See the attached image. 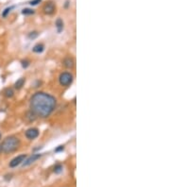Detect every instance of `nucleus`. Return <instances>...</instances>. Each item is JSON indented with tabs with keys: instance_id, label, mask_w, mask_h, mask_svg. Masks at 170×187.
Wrapping results in <instances>:
<instances>
[{
	"instance_id": "nucleus-1",
	"label": "nucleus",
	"mask_w": 170,
	"mask_h": 187,
	"mask_svg": "<svg viewBox=\"0 0 170 187\" xmlns=\"http://www.w3.org/2000/svg\"><path fill=\"white\" fill-rule=\"evenodd\" d=\"M57 106V100L52 95L45 92H37L31 96L29 101L30 111L35 116L46 118Z\"/></svg>"
},
{
	"instance_id": "nucleus-2",
	"label": "nucleus",
	"mask_w": 170,
	"mask_h": 187,
	"mask_svg": "<svg viewBox=\"0 0 170 187\" xmlns=\"http://www.w3.org/2000/svg\"><path fill=\"white\" fill-rule=\"evenodd\" d=\"M21 145V140L15 135H10L6 137L1 144L2 152L9 154L16 151Z\"/></svg>"
},
{
	"instance_id": "nucleus-3",
	"label": "nucleus",
	"mask_w": 170,
	"mask_h": 187,
	"mask_svg": "<svg viewBox=\"0 0 170 187\" xmlns=\"http://www.w3.org/2000/svg\"><path fill=\"white\" fill-rule=\"evenodd\" d=\"M74 77L70 72H63L59 76V83L63 87H68L72 84Z\"/></svg>"
},
{
	"instance_id": "nucleus-4",
	"label": "nucleus",
	"mask_w": 170,
	"mask_h": 187,
	"mask_svg": "<svg viewBox=\"0 0 170 187\" xmlns=\"http://www.w3.org/2000/svg\"><path fill=\"white\" fill-rule=\"evenodd\" d=\"M26 154H21V155H19V156H17V157L13 158V160L10 162V163H9L10 167V168L17 167L18 166H20V164L25 161V159H26Z\"/></svg>"
},
{
	"instance_id": "nucleus-5",
	"label": "nucleus",
	"mask_w": 170,
	"mask_h": 187,
	"mask_svg": "<svg viewBox=\"0 0 170 187\" xmlns=\"http://www.w3.org/2000/svg\"><path fill=\"white\" fill-rule=\"evenodd\" d=\"M40 134V131L37 128H29V130H26L25 136L26 137V139L29 140H34L36 139Z\"/></svg>"
},
{
	"instance_id": "nucleus-6",
	"label": "nucleus",
	"mask_w": 170,
	"mask_h": 187,
	"mask_svg": "<svg viewBox=\"0 0 170 187\" xmlns=\"http://www.w3.org/2000/svg\"><path fill=\"white\" fill-rule=\"evenodd\" d=\"M42 157V154L41 153H36V154H32V155L29 158H26L25 161L22 163V164H23V166H30V164L34 163L37 160H39V159Z\"/></svg>"
},
{
	"instance_id": "nucleus-7",
	"label": "nucleus",
	"mask_w": 170,
	"mask_h": 187,
	"mask_svg": "<svg viewBox=\"0 0 170 187\" xmlns=\"http://www.w3.org/2000/svg\"><path fill=\"white\" fill-rule=\"evenodd\" d=\"M43 13L46 14H48V15H51L53 14L55 12H56V5H55L53 2H47L45 6L43 8Z\"/></svg>"
},
{
	"instance_id": "nucleus-8",
	"label": "nucleus",
	"mask_w": 170,
	"mask_h": 187,
	"mask_svg": "<svg viewBox=\"0 0 170 187\" xmlns=\"http://www.w3.org/2000/svg\"><path fill=\"white\" fill-rule=\"evenodd\" d=\"M63 65L66 68H73L74 67V65H75V60L72 59V58H70V57H67V58H65L63 60Z\"/></svg>"
},
{
	"instance_id": "nucleus-9",
	"label": "nucleus",
	"mask_w": 170,
	"mask_h": 187,
	"mask_svg": "<svg viewBox=\"0 0 170 187\" xmlns=\"http://www.w3.org/2000/svg\"><path fill=\"white\" fill-rule=\"evenodd\" d=\"M3 96L6 97V98H12L13 96H14V91L13 88H6V89H4L3 91Z\"/></svg>"
},
{
	"instance_id": "nucleus-10",
	"label": "nucleus",
	"mask_w": 170,
	"mask_h": 187,
	"mask_svg": "<svg viewBox=\"0 0 170 187\" xmlns=\"http://www.w3.org/2000/svg\"><path fill=\"white\" fill-rule=\"evenodd\" d=\"M25 82H26V80L24 78H20L19 80H17L15 81V83H14V88L15 89H17V90H20L23 88V86L25 85Z\"/></svg>"
},
{
	"instance_id": "nucleus-11",
	"label": "nucleus",
	"mask_w": 170,
	"mask_h": 187,
	"mask_svg": "<svg viewBox=\"0 0 170 187\" xmlns=\"http://www.w3.org/2000/svg\"><path fill=\"white\" fill-rule=\"evenodd\" d=\"M55 26H56L58 32H62L63 29V21L61 18H58L56 22H55Z\"/></svg>"
},
{
	"instance_id": "nucleus-12",
	"label": "nucleus",
	"mask_w": 170,
	"mask_h": 187,
	"mask_svg": "<svg viewBox=\"0 0 170 187\" xmlns=\"http://www.w3.org/2000/svg\"><path fill=\"white\" fill-rule=\"evenodd\" d=\"M32 50H33V52H35V53H42L43 50H45V46H43V43H37V45H35L33 46Z\"/></svg>"
},
{
	"instance_id": "nucleus-13",
	"label": "nucleus",
	"mask_w": 170,
	"mask_h": 187,
	"mask_svg": "<svg viewBox=\"0 0 170 187\" xmlns=\"http://www.w3.org/2000/svg\"><path fill=\"white\" fill-rule=\"evenodd\" d=\"M15 8V6H10V7H8V8H6L5 9L3 12H2V17L3 18H6L7 16L12 13V10H13Z\"/></svg>"
},
{
	"instance_id": "nucleus-14",
	"label": "nucleus",
	"mask_w": 170,
	"mask_h": 187,
	"mask_svg": "<svg viewBox=\"0 0 170 187\" xmlns=\"http://www.w3.org/2000/svg\"><path fill=\"white\" fill-rule=\"evenodd\" d=\"M22 13L24 15H32L35 13V10L32 9H24L22 10Z\"/></svg>"
},
{
	"instance_id": "nucleus-15",
	"label": "nucleus",
	"mask_w": 170,
	"mask_h": 187,
	"mask_svg": "<svg viewBox=\"0 0 170 187\" xmlns=\"http://www.w3.org/2000/svg\"><path fill=\"white\" fill-rule=\"evenodd\" d=\"M63 166L62 164H56V166H54V172L56 174H60L61 172H63Z\"/></svg>"
},
{
	"instance_id": "nucleus-16",
	"label": "nucleus",
	"mask_w": 170,
	"mask_h": 187,
	"mask_svg": "<svg viewBox=\"0 0 170 187\" xmlns=\"http://www.w3.org/2000/svg\"><path fill=\"white\" fill-rule=\"evenodd\" d=\"M38 32L37 31H33V32H30V33L29 34V39H35V38L38 37Z\"/></svg>"
},
{
	"instance_id": "nucleus-17",
	"label": "nucleus",
	"mask_w": 170,
	"mask_h": 187,
	"mask_svg": "<svg viewBox=\"0 0 170 187\" xmlns=\"http://www.w3.org/2000/svg\"><path fill=\"white\" fill-rule=\"evenodd\" d=\"M21 63H22V66H23L24 68H26L29 65V63H30V62L29 60H23Z\"/></svg>"
},
{
	"instance_id": "nucleus-18",
	"label": "nucleus",
	"mask_w": 170,
	"mask_h": 187,
	"mask_svg": "<svg viewBox=\"0 0 170 187\" xmlns=\"http://www.w3.org/2000/svg\"><path fill=\"white\" fill-rule=\"evenodd\" d=\"M41 2H42V0H31V1L29 2V4L31 5V6H36V5H38Z\"/></svg>"
},
{
	"instance_id": "nucleus-19",
	"label": "nucleus",
	"mask_w": 170,
	"mask_h": 187,
	"mask_svg": "<svg viewBox=\"0 0 170 187\" xmlns=\"http://www.w3.org/2000/svg\"><path fill=\"white\" fill-rule=\"evenodd\" d=\"M64 149V147L63 146H59L56 149H55V152H60V151H63Z\"/></svg>"
},
{
	"instance_id": "nucleus-20",
	"label": "nucleus",
	"mask_w": 170,
	"mask_h": 187,
	"mask_svg": "<svg viewBox=\"0 0 170 187\" xmlns=\"http://www.w3.org/2000/svg\"><path fill=\"white\" fill-rule=\"evenodd\" d=\"M2 153V147H1V145H0V154Z\"/></svg>"
},
{
	"instance_id": "nucleus-21",
	"label": "nucleus",
	"mask_w": 170,
	"mask_h": 187,
	"mask_svg": "<svg viewBox=\"0 0 170 187\" xmlns=\"http://www.w3.org/2000/svg\"><path fill=\"white\" fill-rule=\"evenodd\" d=\"M1 138H2V134H1V133H0V140H1Z\"/></svg>"
}]
</instances>
